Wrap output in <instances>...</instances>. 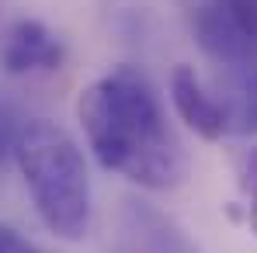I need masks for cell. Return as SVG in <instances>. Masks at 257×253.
Here are the masks:
<instances>
[{
  "label": "cell",
  "instance_id": "obj_3",
  "mask_svg": "<svg viewBox=\"0 0 257 253\" xmlns=\"http://www.w3.org/2000/svg\"><path fill=\"white\" fill-rule=\"evenodd\" d=\"M108 232V253H198L174 215L139 198H125L115 208Z\"/></svg>",
  "mask_w": 257,
  "mask_h": 253
},
{
  "label": "cell",
  "instance_id": "obj_5",
  "mask_svg": "<svg viewBox=\"0 0 257 253\" xmlns=\"http://www.w3.org/2000/svg\"><path fill=\"white\" fill-rule=\"evenodd\" d=\"M0 63L11 77H28V73H52L63 63V45L59 39L45 28L42 21H18L7 39H4V52Z\"/></svg>",
  "mask_w": 257,
  "mask_h": 253
},
{
  "label": "cell",
  "instance_id": "obj_8",
  "mask_svg": "<svg viewBox=\"0 0 257 253\" xmlns=\"http://www.w3.org/2000/svg\"><path fill=\"white\" fill-rule=\"evenodd\" d=\"M0 253H32V246L18 236V229L0 222Z\"/></svg>",
  "mask_w": 257,
  "mask_h": 253
},
{
  "label": "cell",
  "instance_id": "obj_9",
  "mask_svg": "<svg viewBox=\"0 0 257 253\" xmlns=\"http://www.w3.org/2000/svg\"><path fill=\"white\" fill-rule=\"evenodd\" d=\"M247 222H250V229H254V236H257V180H254V194H250V211H247Z\"/></svg>",
  "mask_w": 257,
  "mask_h": 253
},
{
  "label": "cell",
  "instance_id": "obj_7",
  "mask_svg": "<svg viewBox=\"0 0 257 253\" xmlns=\"http://www.w3.org/2000/svg\"><path fill=\"white\" fill-rule=\"evenodd\" d=\"M215 7L247 35L257 42V0H215Z\"/></svg>",
  "mask_w": 257,
  "mask_h": 253
},
{
  "label": "cell",
  "instance_id": "obj_1",
  "mask_svg": "<svg viewBox=\"0 0 257 253\" xmlns=\"http://www.w3.org/2000/svg\"><path fill=\"white\" fill-rule=\"evenodd\" d=\"M77 122L94 160L146 191H174L188 177V153L150 80L118 66L84 87Z\"/></svg>",
  "mask_w": 257,
  "mask_h": 253
},
{
  "label": "cell",
  "instance_id": "obj_4",
  "mask_svg": "<svg viewBox=\"0 0 257 253\" xmlns=\"http://www.w3.org/2000/svg\"><path fill=\"white\" fill-rule=\"evenodd\" d=\"M171 104H174V111H177V118L191 128L198 139H205V142L222 139L226 128H229V111L202 87L195 66H174Z\"/></svg>",
  "mask_w": 257,
  "mask_h": 253
},
{
  "label": "cell",
  "instance_id": "obj_2",
  "mask_svg": "<svg viewBox=\"0 0 257 253\" xmlns=\"http://www.w3.org/2000/svg\"><path fill=\"white\" fill-rule=\"evenodd\" d=\"M14 163L45 229L66 243L84 239L90 229V177L77 139L45 118L25 122L14 142Z\"/></svg>",
  "mask_w": 257,
  "mask_h": 253
},
{
  "label": "cell",
  "instance_id": "obj_6",
  "mask_svg": "<svg viewBox=\"0 0 257 253\" xmlns=\"http://www.w3.org/2000/svg\"><path fill=\"white\" fill-rule=\"evenodd\" d=\"M195 35H198L202 49L212 56L215 63H226V66H233V70H247V66L254 63V56H257V42L247 39V35L215 7V0H209L205 7H198V14H195Z\"/></svg>",
  "mask_w": 257,
  "mask_h": 253
}]
</instances>
